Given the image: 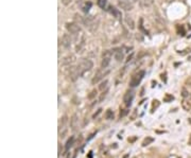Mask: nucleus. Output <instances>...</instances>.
Returning a JSON list of instances; mask_svg holds the SVG:
<instances>
[{"instance_id":"17","label":"nucleus","mask_w":191,"mask_h":158,"mask_svg":"<svg viewBox=\"0 0 191 158\" xmlns=\"http://www.w3.org/2000/svg\"><path fill=\"white\" fill-rule=\"evenodd\" d=\"M182 96H183V98H188V97H190V92H189V90H187V88L184 87L182 89Z\"/></svg>"},{"instance_id":"10","label":"nucleus","mask_w":191,"mask_h":158,"mask_svg":"<svg viewBox=\"0 0 191 158\" xmlns=\"http://www.w3.org/2000/svg\"><path fill=\"white\" fill-rule=\"evenodd\" d=\"M154 0H139V6L141 9H147L153 6Z\"/></svg>"},{"instance_id":"29","label":"nucleus","mask_w":191,"mask_h":158,"mask_svg":"<svg viewBox=\"0 0 191 158\" xmlns=\"http://www.w3.org/2000/svg\"><path fill=\"white\" fill-rule=\"evenodd\" d=\"M189 144H191V137H190V140H189Z\"/></svg>"},{"instance_id":"6","label":"nucleus","mask_w":191,"mask_h":158,"mask_svg":"<svg viewBox=\"0 0 191 158\" xmlns=\"http://www.w3.org/2000/svg\"><path fill=\"white\" fill-rule=\"evenodd\" d=\"M71 43H72V39H71L69 34H64L63 37H62V45L64 46V48L66 49H70Z\"/></svg>"},{"instance_id":"16","label":"nucleus","mask_w":191,"mask_h":158,"mask_svg":"<svg viewBox=\"0 0 191 158\" xmlns=\"http://www.w3.org/2000/svg\"><path fill=\"white\" fill-rule=\"evenodd\" d=\"M107 84H108V81H107V80L103 81V82L100 84V86H99V89L104 91V89H106V88H107Z\"/></svg>"},{"instance_id":"15","label":"nucleus","mask_w":191,"mask_h":158,"mask_svg":"<svg viewBox=\"0 0 191 158\" xmlns=\"http://www.w3.org/2000/svg\"><path fill=\"white\" fill-rule=\"evenodd\" d=\"M111 60V58H104L103 60H102V63H101V67H102V68H107L108 66H110Z\"/></svg>"},{"instance_id":"4","label":"nucleus","mask_w":191,"mask_h":158,"mask_svg":"<svg viewBox=\"0 0 191 158\" xmlns=\"http://www.w3.org/2000/svg\"><path fill=\"white\" fill-rule=\"evenodd\" d=\"M66 29H67V31H68L69 33L74 34V35L78 34L79 32L81 31L80 26H79L76 23H66Z\"/></svg>"},{"instance_id":"30","label":"nucleus","mask_w":191,"mask_h":158,"mask_svg":"<svg viewBox=\"0 0 191 158\" xmlns=\"http://www.w3.org/2000/svg\"><path fill=\"white\" fill-rule=\"evenodd\" d=\"M180 1H185V0H180Z\"/></svg>"},{"instance_id":"18","label":"nucleus","mask_w":191,"mask_h":158,"mask_svg":"<svg viewBox=\"0 0 191 158\" xmlns=\"http://www.w3.org/2000/svg\"><path fill=\"white\" fill-rule=\"evenodd\" d=\"M91 6V2H87V3H85V6H83V11L85 12V13H87L89 11V9H90Z\"/></svg>"},{"instance_id":"2","label":"nucleus","mask_w":191,"mask_h":158,"mask_svg":"<svg viewBox=\"0 0 191 158\" xmlns=\"http://www.w3.org/2000/svg\"><path fill=\"white\" fill-rule=\"evenodd\" d=\"M143 75H145V71H143V70L139 71L137 75H135L134 76H132V79H131V82H130V85L132 86V87H136V86H138L140 84L141 80H142Z\"/></svg>"},{"instance_id":"21","label":"nucleus","mask_w":191,"mask_h":158,"mask_svg":"<svg viewBox=\"0 0 191 158\" xmlns=\"http://www.w3.org/2000/svg\"><path fill=\"white\" fill-rule=\"evenodd\" d=\"M150 142H153V139H152V138H147V139H145V141L142 142V145H143V147H145V145H148Z\"/></svg>"},{"instance_id":"8","label":"nucleus","mask_w":191,"mask_h":158,"mask_svg":"<svg viewBox=\"0 0 191 158\" xmlns=\"http://www.w3.org/2000/svg\"><path fill=\"white\" fill-rule=\"evenodd\" d=\"M74 62H76V55H74V54H68V55H66L65 58H63L62 64H63V65H71Z\"/></svg>"},{"instance_id":"13","label":"nucleus","mask_w":191,"mask_h":158,"mask_svg":"<svg viewBox=\"0 0 191 158\" xmlns=\"http://www.w3.org/2000/svg\"><path fill=\"white\" fill-rule=\"evenodd\" d=\"M84 46H85V37L83 36V37H82V41L76 47V53H82V52H83Z\"/></svg>"},{"instance_id":"28","label":"nucleus","mask_w":191,"mask_h":158,"mask_svg":"<svg viewBox=\"0 0 191 158\" xmlns=\"http://www.w3.org/2000/svg\"><path fill=\"white\" fill-rule=\"evenodd\" d=\"M132 56H133V54H131V55L128 56V61H131V58H132Z\"/></svg>"},{"instance_id":"9","label":"nucleus","mask_w":191,"mask_h":158,"mask_svg":"<svg viewBox=\"0 0 191 158\" xmlns=\"http://www.w3.org/2000/svg\"><path fill=\"white\" fill-rule=\"evenodd\" d=\"M182 107L186 112H191V96L188 98H184L182 101Z\"/></svg>"},{"instance_id":"7","label":"nucleus","mask_w":191,"mask_h":158,"mask_svg":"<svg viewBox=\"0 0 191 158\" xmlns=\"http://www.w3.org/2000/svg\"><path fill=\"white\" fill-rule=\"evenodd\" d=\"M134 99V93L132 92V91H126L125 95L123 96V102H124V104L126 106H130L131 103H132Z\"/></svg>"},{"instance_id":"5","label":"nucleus","mask_w":191,"mask_h":158,"mask_svg":"<svg viewBox=\"0 0 191 158\" xmlns=\"http://www.w3.org/2000/svg\"><path fill=\"white\" fill-rule=\"evenodd\" d=\"M118 6L120 9L124 10V11H131V10H133V6L134 4L131 3V2L126 1V0H119L118 1Z\"/></svg>"},{"instance_id":"22","label":"nucleus","mask_w":191,"mask_h":158,"mask_svg":"<svg viewBox=\"0 0 191 158\" xmlns=\"http://www.w3.org/2000/svg\"><path fill=\"white\" fill-rule=\"evenodd\" d=\"M158 106H159V102H158L157 100L153 101V105H152V112L154 110V108H157Z\"/></svg>"},{"instance_id":"12","label":"nucleus","mask_w":191,"mask_h":158,"mask_svg":"<svg viewBox=\"0 0 191 158\" xmlns=\"http://www.w3.org/2000/svg\"><path fill=\"white\" fill-rule=\"evenodd\" d=\"M114 54H115V58L117 62H122L124 58V54H123L121 49H117V50H114Z\"/></svg>"},{"instance_id":"20","label":"nucleus","mask_w":191,"mask_h":158,"mask_svg":"<svg viewBox=\"0 0 191 158\" xmlns=\"http://www.w3.org/2000/svg\"><path fill=\"white\" fill-rule=\"evenodd\" d=\"M113 118H114V113L111 109H108L106 112V119H113Z\"/></svg>"},{"instance_id":"31","label":"nucleus","mask_w":191,"mask_h":158,"mask_svg":"<svg viewBox=\"0 0 191 158\" xmlns=\"http://www.w3.org/2000/svg\"><path fill=\"white\" fill-rule=\"evenodd\" d=\"M134 1H135V2H136V1H137V0H134Z\"/></svg>"},{"instance_id":"14","label":"nucleus","mask_w":191,"mask_h":158,"mask_svg":"<svg viewBox=\"0 0 191 158\" xmlns=\"http://www.w3.org/2000/svg\"><path fill=\"white\" fill-rule=\"evenodd\" d=\"M98 26H99V20L96 21V18H95V20L88 26V30L90 31L91 33H95L97 31V29H98Z\"/></svg>"},{"instance_id":"26","label":"nucleus","mask_w":191,"mask_h":158,"mask_svg":"<svg viewBox=\"0 0 191 158\" xmlns=\"http://www.w3.org/2000/svg\"><path fill=\"white\" fill-rule=\"evenodd\" d=\"M101 110H102V109H99V110H98V113H95V115H93V118H96V117H97V116H98V115H99V113H101Z\"/></svg>"},{"instance_id":"1","label":"nucleus","mask_w":191,"mask_h":158,"mask_svg":"<svg viewBox=\"0 0 191 158\" xmlns=\"http://www.w3.org/2000/svg\"><path fill=\"white\" fill-rule=\"evenodd\" d=\"M93 62H91L90 60H87V58H84V60H82L81 63L76 66V68H78L80 75H84L86 71L90 70V69L93 68Z\"/></svg>"},{"instance_id":"25","label":"nucleus","mask_w":191,"mask_h":158,"mask_svg":"<svg viewBox=\"0 0 191 158\" xmlns=\"http://www.w3.org/2000/svg\"><path fill=\"white\" fill-rule=\"evenodd\" d=\"M106 3V0H98V4L101 6V8H104Z\"/></svg>"},{"instance_id":"23","label":"nucleus","mask_w":191,"mask_h":158,"mask_svg":"<svg viewBox=\"0 0 191 158\" xmlns=\"http://www.w3.org/2000/svg\"><path fill=\"white\" fill-rule=\"evenodd\" d=\"M71 2H72V0H62V4L65 6H68Z\"/></svg>"},{"instance_id":"27","label":"nucleus","mask_w":191,"mask_h":158,"mask_svg":"<svg viewBox=\"0 0 191 158\" xmlns=\"http://www.w3.org/2000/svg\"><path fill=\"white\" fill-rule=\"evenodd\" d=\"M165 1L167 2V3H171V2H173L174 0H165Z\"/></svg>"},{"instance_id":"11","label":"nucleus","mask_w":191,"mask_h":158,"mask_svg":"<svg viewBox=\"0 0 191 158\" xmlns=\"http://www.w3.org/2000/svg\"><path fill=\"white\" fill-rule=\"evenodd\" d=\"M124 20H125L126 26H128V28L131 29V30H134V29H135V21H134V19L132 18V17L126 15L125 18H124Z\"/></svg>"},{"instance_id":"19","label":"nucleus","mask_w":191,"mask_h":158,"mask_svg":"<svg viewBox=\"0 0 191 158\" xmlns=\"http://www.w3.org/2000/svg\"><path fill=\"white\" fill-rule=\"evenodd\" d=\"M73 140H74V138H73V137H71L70 139H69L68 141H67V143H66V150H68L69 147H70L71 145H72V143H73Z\"/></svg>"},{"instance_id":"24","label":"nucleus","mask_w":191,"mask_h":158,"mask_svg":"<svg viewBox=\"0 0 191 158\" xmlns=\"http://www.w3.org/2000/svg\"><path fill=\"white\" fill-rule=\"evenodd\" d=\"M96 96H97V90H93L90 92V95H88V99H90V100H91V99H93V98L96 97Z\"/></svg>"},{"instance_id":"3","label":"nucleus","mask_w":191,"mask_h":158,"mask_svg":"<svg viewBox=\"0 0 191 158\" xmlns=\"http://www.w3.org/2000/svg\"><path fill=\"white\" fill-rule=\"evenodd\" d=\"M108 73H110V70H108L107 68H102L101 70H99L98 72H97V75H95V78L93 79L91 83H93V84L99 83L104 78V76H105L106 75H108Z\"/></svg>"}]
</instances>
